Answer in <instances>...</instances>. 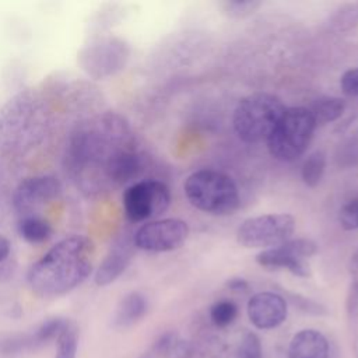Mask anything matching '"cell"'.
Wrapping results in <instances>:
<instances>
[{"instance_id": "6da1fadb", "label": "cell", "mask_w": 358, "mask_h": 358, "mask_svg": "<svg viewBox=\"0 0 358 358\" xmlns=\"http://www.w3.org/2000/svg\"><path fill=\"white\" fill-rule=\"evenodd\" d=\"M92 242L73 235L52 246L28 271L31 289L45 298L59 296L78 287L91 273Z\"/></svg>"}, {"instance_id": "7a4b0ae2", "label": "cell", "mask_w": 358, "mask_h": 358, "mask_svg": "<svg viewBox=\"0 0 358 358\" xmlns=\"http://www.w3.org/2000/svg\"><path fill=\"white\" fill-rule=\"evenodd\" d=\"M185 194L196 208L214 214H232L239 207V192L228 175L214 169H200L187 176Z\"/></svg>"}, {"instance_id": "3957f363", "label": "cell", "mask_w": 358, "mask_h": 358, "mask_svg": "<svg viewBox=\"0 0 358 358\" xmlns=\"http://www.w3.org/2000/svg\"><path fill=\"white\" fill-rule=\"evenodd\" d=\"M285 106L273 94L255 92L239 101L234 110V129L238 137L249 144L267 141Z\"/></svg>"}, {"instance_id": "277c9868", "label": "cell", "mask_w": 358, "mask_h": 358, "mask_svg": "<svg viewBox=\"0 0 358 358\" xmlns=\"http://www.w3.org/2000/svg\"><path fill=\"white\" fill-rule=\"evenodd\" d=\"M315 129L316 123L308 108H285L267 138L270 155L282 162L298 159L306 151Z\"/></svg>"}, {"instance_id": "5b68a950", "label": "cell", "mask_w": 358, "mask_h": 358, "mask_svg": "<svg viewBox=\"0 0 358 358\" xmlns=\"http://www.w3.org/2000/svg\"><path fill=\"white\" fill-rule=\"evenodd\" d=\"M130 50L124 41L116 36H103L92 39L78 52L81 69L94 78H105L120 71Z\"/></svg>"}, {"instance_id": "8992f818", "label": "cell", "mask_w": 358, "mask_h": 358, "mask_svg": "<svg viewBox=\"0 0 358 358\" xmlns=\"http://www.w3.org/2000/svg\"><path fill=\"white\" fill-rule=\"evenodd\" d=\"M294 231L295 218L291 214H264L245 220L236 239L245 248H274L289 241Z\"/></svg>"}, {"instance_id": "52a82bcc", "label": "cell", "mask_w": 358, "mask_h": 358, "mask_svg": "<svg viewBox=\"0 0 358 358\" xmlns=\"http://www.w3.org/2000/svg\"><path fill=\"white\" fill-rule=\"evenodd\" d=\"M171 204L169 187L155 179L140 180L130 185L123 193L126 217L133 222L161 215Z\"/></svg>"}, {"instance_id": "ba28073f", "label": "cell", "mask_w": 358, "mask_h": 358, "mask_svg": "<svg viewBox=\"0 0 358 358\" xmlns=\"http://www.w3.org/2000/svg\"><path fill=\"white\" fill-rule=\"evenodd\" d=\"M316 252L317 246L312 239H289L275 248L257 253L256 263L268 268H285L296 277H308L309 268L305 260L313 256Z\"/></svg>"}, {"instance_id": "9c48e42d", "label": "cell", "mask_w": 358, "mask_h": 358, "mask_svg": "<svg viewBox=\"0 0 358 358\" xmlns=\"http://www.w3.org/2000/svg\"><path fill=\"white\" fill-rule=\"evenodd\" d=\"M189 236V225L179 218H164L141 225L133 243L147 252H169L180 248Z\"/></svg>"}, {"instance_id": "30bf717a", "label": "cell", "mask_w": 358, "mask_h": 358, "mask_svg": "<svg viewBox=\"0 0 358 358\" xmlns=\"http://www.w3.org/2000/svg\"><path fill=\"white\" fill-rule=\"evenodd\" d=\"M60 182L52 175H38L24 179L14 192V206L18 211L39 207L60 193Z\"/></svg>"}, {"instance_id": "8fae6325", "label": "cell", "mask_w": 358, "mask_h": 358, "mask_svg": "<svg viewBox=\"0 0 358 358\" xmlns=\"http://www.w3.org/2000/svg\"><path fill=\"white\" fill-rule=\"evenodd\" d=\"M248 316L257 329L278 327L287 319V301L275 292H257L248 302Z\"/></svg>"}, {"instance_id": "7c38bea8", "label": "cell", "mask_w": 358, "mask_h": 358, "mask_svg": "<svg viewBox=\"0 0 358 358\" xmlns=\"http://www.w3.org/2000/svg\"><path fill=\"white\" fill-rule=\"evenodd\" d=\"M131 259V246L126 241H120L115 243L95 273V284L99 287H105L112 284L116 278L122 275L126 270Z\"/></svg>"}, {"instance_id": "4fadbf2b", "label": "cell", "mask_w": 358, "mask_h": 358, "mask_svg": "<svg viewBox=\"0 0 358 358\" xmlns=\"http://www.w3.org/2000/svg\"><path fill=\"white\" fill-rule=\"evenodd\" d=\"M288 358H329V341L317 330H301L289 343Z\"/></svg>"}, {"instance_id": "5bb4252c", "label": "cell", "mask_w": 358, "mask_h": 358, "mask_svg": "<svg viewBox=\"0 0 358 358\" xmlns=\"http://www.w3.org/2000/svg\"><path fill=\"white\" fill-rule=\"evenodd\" d=\"M145 166V158L131 150H120L113 152L106 165V171L110 179L126 183L137 178Z\"/></svg>"}, {"instance_id": "9a60e30c", "label": "cell", "mask_w": 358, "mask_h": 358, "mask_svg": "<svg viewBox=\"0 0 358 358\" xmlns=\"http://www.w3.org/2000/svg\"><path fill=\"white\" fill-rule=\"evenodd\" d=\"M147 312V299L140 292L127 294L117 305L113 323L116 327L126 329L137 323Z\"/></svg>"}, {"instance_id": "2e32d148", "label": "cell", "mask_w": 358, "mask_h": 358, "mask_svg": "<svg viewBox=\"0 0 358 358\" xmlns=\"http://www.w3.org/2000/svg\"><path fill=\"white\" fill-rule=\"evenodd\" d=\"M345 109V102L338 96H322L316 99L309 112L317 124H326L330 122L337 120Z\"/></svg>"}, {"instance_id": "e0dca14e", "label": "cell", "mask_w": 358, "mask_h": 358, "mask_svg": "<svg viewBox=\"0 0 358 358\" xmlns=\"http://www.w3.org/2000/svg\"><path fill=\"white\" fill-rule=\"evenodd\" d=\"M324 169H326L324 151L316 150V151L310 152L305 158V161L301 166V176H302L303 183L309 187H316L324 175Z\"/></svg>"}, {"instance_id": "ac0fdd59", "label": "cell", "mask_w": 358, "mask_h": 358, "mask_svg": "<svg viewBox=\"0 0 358 358\" xmlns=\"http://www.w3.org/2000/svg\"><path fill=\"white\" fill-rule=\"evenodd\" d=\"M20 235L29 243H42L52 236V227L38 217H25L18 224Z\"/></svg>"}, {"instance_id": "d6986e66", "label": "cell", "mask_w": 358, "mask_h": 358, "mask_svg": "<svg viewBox=\"0 0 358 358\" xmlns=\"http://www.w3.org/2000/svg\"><path fill=\"white\" fill-rule=\"evenodd\" d=\"M57 341V350L55 358H76L78 348V329L77 326L67 320L63 330L60 331Z\"/></svg>"}, {"instance_id": "ffe728a7", "label": "cell", "mask_w": 358, "mask_h": 358, "mask_svg": "<svg viewBox=\"0 0 358 358\" xmlns=\"http://www.w3.org/2000/svg\"><path fill=\"white\" fill-rule=\"evenodd\" d=\"M66 319L62 317H52L45 320L36 330L35 333L31 336V343L32 347H38V345H43L55 338L59 337L60 331L63 330L64 324H66Z\"/></svg>"}, {"instance_id": "44dd1931", "label": "cell", "mask_w": 358, "mask_h": 358, "mask_svg": "<svg viewBox=\"0 0 358 358\" xmlns=\"http://www.w3.org/2000/svg\"><path fill=\"white\" fill-rule=\"evenodd\" d=\"M238 315V306L229 299L215 302L210 308V319L217 327H225L231 324Z\"/></svg>"}, {"instance_id": "7402d4cb", "label": "cell", "mask_w": 358, "mask_h": 358, "mask_svg": "<svg viewBox=\"0 0 358 358\" xmlns=\"http://www.w3.org/2000/svg\"><path fill=\"white\" fill-rule=\"evenodd\" d=\"M235 358H263L262 344L255 333H246L241 340Z\"/></svg>"}, {"instance_id": "603a6c76", "label": "cell", "mask_w": 358, "mask_h": 358, "mask_svg": "<svg viewBox=\"0 0 358 358\" xmlns=\"http://www.w3.org/2000/svg\"><path fill=\"white\" fill-rule=\"evenodd\" d=\"M260 1H253V0H232V1H225L224 11L231 15V17H245L252 13L260 6Z\"/></svg>"}, {"instance_id": "cb8c5ba5", "label": "cell", "mask_w": 358, "mask_h": 358, "mask_svg": "<svg viewBox=\"0 0 358 358\" xmlns=\"http://www.w3.org/2000/svg\"><path fill=\"white\" fill-rule=\"evenodd\" d=\"M340 224L347 231L358 229V197L348 201L341 210L338 215Z\"/></svg>"}, {"instance_id": "d4e9b609", "label": "cell", "mask_w": 358, "mask_h": 358, "mask_svg": "<svg viewBox=\"0 0 358 358\" xmlns=\"http://www.w3.org/2000/svg\"><path fill=\"white\" fill-rule=\"evenodd\" d=\"M288 299L291 301L292 305H295L296 308H299L301 310H303L306 313H310V315H326L327 313L324 306H322L320 303H317V302H315L312 299L303 298L301 295L288 294Z\"/></svg>"}, {"instance_id": "484cf974", "label": "cell", "mask_w": 358, "mask_h": 358, "mask_svg": "<svg viewBox=\"0 0 358 358\" xmlns=\"http://www.w3.org/2000/svg\"><path fill=\"white\" fill-rule=\"evenodd\" d=\"M341 90L345 95L358 96V69L347 70L340 80Z\"/></svg>"}, {"instance_id": "4316f807", "label": "cell", "mask_w": 358, "mask_h": 358, "mask_svg": "<svg viewBox=\"0 0 358 358\" xmlns=\"http://www.w3.org/2000/svg\"><path fill=\"white\" fill-rule=\"evenodd\" d=\"M338 28H348L352 24L358 22V4L348 6L345 10H340L333 21Z\"/></svg>"}, {"instance_id": "83f0119b", "label": "cell", "mask_w": 358, "mask_h": 358, "mask_svg": "<svg viewBox=\"0 0 358 358\" xmlns=\"http://www.w3.org/2000/svg\"><path fill=\"white\" fill-rule=\"evenodd\" d=\"M340 158H348V164H354V159L358 158V138H351L344 148V152Z\"/></svg>"}, {"instance_id": "f1b7e54d", "label": "cell", "mask_w": 358, "mask_h": 358, "mask_svg": "<svg viewBox=\"0 0 358 358\" xmlns=\"http://www.w3.org/2000/svg\"><path fill=\"white\" fill-rule=\"evenodd\" d=\"M227 287L232 291H236V292H243L249 288V282L245 280V278H241V277H234V278H229L227 281Z\"/></svg>"}, {"instance_id": "f546056e", "label": "cell", "mask_w": 358, "mask_h": 358, "mask_svg": "<svg viewBox=\"0 0 358 358\" xmlns=\"http://www.w3.org/2000/svg\"><path fill=\"white\" fill-rule=\"evenodd\" d=\"M10 248H11V246H10L8 239H6L4 236L0 235V262H3V260L8 256Z\"/></svg>"}]
</instances>
